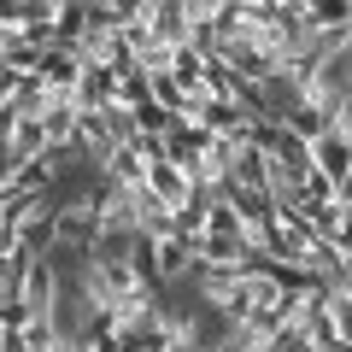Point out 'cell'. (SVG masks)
Listing matches in <instances>:
<instances>
[{
    "label": "cell",
    "mask_w": 352,
    "mask_h": 352,
    "mask_svg": "<svg viewBox=\"0 0 352 352\" xmlns=\"http://www.w3.org/2000/svg\"><path fill=\"white\" fill-rule=\"evenodd\" d=\"M311 170L317 176H329V182H340V176H352V135L346 129H329L323 141H311Z\"/></svg>",
    "instance_id": "cell-1"
},
{
    "label": "cell",
    "mask_w": 352,
    "mask_h": 352,
    "mask_svg": "<svg viewBox=\"0 0 352 352\" xmlns=\"http://www.w3.org/2000/svg\"><path fill=\"white\" fill-rule=\"evenodd\" d=\"M223 200L241 212V223H276V200H270L264 188H229Z\"/></svg>",
    "instance_id": "cell-2"
},
{
    "label": "cell",
    "mask_w": 352,
    "mask_h": 352,
    "mask_svg": "<svg viewBox=\"0 0 352 352\" xmlns=\"http://www.w3.org/2000/svg\"><path fill=\"white\" fill-rule=\"evenodd\" d=\"M200 235H217V241H241V212L229 200H212L200 217Z\"/></svg>",
    "instance_id": "cell-3"
},
{
    "label": "cell",
    "mask_w": 352,
    "mask_h": 352,
    "mask_svg": "<svg viewBox=\"0 0 352 352\" xmlns=\"http://www.w3.org/2000/svg\"><path fill=\"white\" fill-rule=\"evenodd\" d=\"M24 270H30V264H24ZM24 270H18V264H0V311L18 305V294H24Z\"/></svg>",
    "instance_id": "cell-4"
},
{
    "label": "cell",
    "mask_w": 352,
    "mask_h": 352,
    "mask_svg": "<svg viewBox=\"0 0 352 352\" xmlns=\"http://www.w3.org/2000/svg\"><path fill=\"white\" fill-rule=\"evenodd\" d=\"M0 340H6V323H0Z\"/></svg>",
    "instance_id": "cell-5"
}]
</instances>
